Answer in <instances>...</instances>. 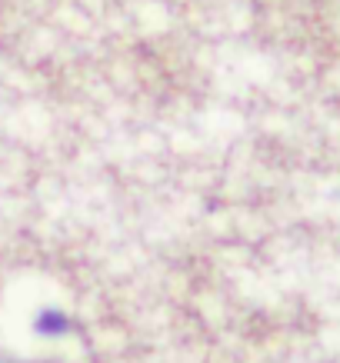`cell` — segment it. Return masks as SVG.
I'll return each instance as SVG.
<instances>
[{
    "label": "cell",
    "mask_w": 340,
    "mask_h": 363,
    "mask_svg": "<svg viewBox=\"0 0 340 363\" xmlns=\"http://www.w3.org/2000/svg\"><path fill=\"white\" fill-rule=\"evenodd\" d=\"M31 330L44 340H64L74 333V317L60 307H40L31 320Z\"/></svg>",
    "instance_id": "6da1fadb"
},
{
    "label": "cell",
    "mask_w": 340,
    "mask_h": 363,
    "mask_svg": "<svg viewBox=\"0 0 340 363\" xmlns=\"http://www.w3.org/2000/svg\"><path fill=\"white\" fill-rule=\"evenodd\" d=\"M0 363H4V360H0Z\"/></svg>",
    "instance_id": "7a4b0ae2"
}]
</instances>
